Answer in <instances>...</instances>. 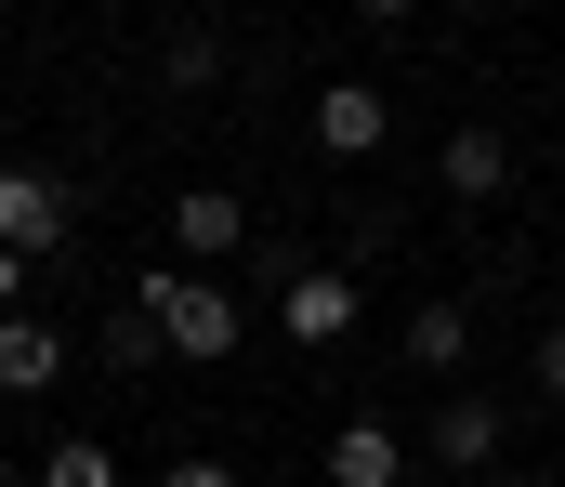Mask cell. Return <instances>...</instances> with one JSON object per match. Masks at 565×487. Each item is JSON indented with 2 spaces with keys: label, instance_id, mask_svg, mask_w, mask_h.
Returning a JSON list of instances; mask_svg holds the SVG:
<instances>
[{
  "label": "cell",
  "instance_id": "cell-1",
  "mask_svg": "<svg viewBox=\"0 0 565 487\" xmlns=\"http://www.w3.org/2000/svg\"><path fill=\"white\" fill-rule=\"evenodd\" d=\"M132 304L158 317V342H171V356H198V369H224V356L250 342V304H237L224 277H184V264H145Z\"/></svg>",
  "mask_w": 565,
  "mask_h": 487
},
{
  "label": "cell",
  "instance_id": "cell-2",
  "mask_svg": "<svg viewBox=\"0 0 565 487\" xmlns=\"http://www.w3.org/2000/svg\"><path fill=\"white\" fill-rule=\"evenodd\" d=\"M355 317H369V304H355V264H289V277H277V329L302 342V356L355 342Z\"/></svg>",
  "mask_w": 565,
  "mask_h": 487
},
{
  "label": "cell",
  "instance_id": "cell-3",
  "mask_svg": "<svg viewBox=\"0 0 565 487\" xmlns=\"http://www.w3.org/2000/svg\"><path fill=\"white\" fill-rule=\"evenodd\" d=\"M500 435H513V409H500V395H473V382H447V395H434V422H422V462H434V475H487V462H500Z\"/></svg>",
  "mask_w": 565,
  "mask_h": 487
},
{
  "label": "cell",
  "instance_id": "cell-4",
  "mask_svg": "<svg viewBox=\"0 0 565 487\" xmlns=\"http://www.w3.org/2000/svg\"><path fill=\"white\" fill-rule=\"evenodd\" d=\"M237 237H250V198H237V184H184V198H171V264H184V277H224Z\"/></svg>",
  "mask_w": 565,
  "mask_h": 487
},
{
  "label": "cell",
  "instance_id": "cell-5",
  "mask_svg": "<svg viewBox=\"0 0 565 487\" xmlns=\"http://www.w3.org/2000/svg\"><path fill=\"white\" fill-rule=\"evenodd\" d=\"M382 133H395L382 80H316V159H382Z\"/></svg>",
  "mask_w": 565,
  "mask_h": 487
},
{
  "label": "cell",
  "instance_id": "cell-6",
  "mask_svg": "<svg viewBox=\"0 0 565 487\" xmlns=\"http://www.w3.org/2000/svg\"><path fill=\"white\" fill-rule=\"evenodd\" d=\"M434 184H447L460 211H500V198H513V133H500V119H460L447 159H434Z\"/></svg>",
  "mask_w": 565,
  "mask_h": 487
},
{
  "label": "cell",
  "instance_id": "cell-7",
  "mask_svg": "<svg viewBox=\"0 0 565 487\" xmlns=\"http://www.w3.org/2000/svg\"><path fill=\"white\" fill-rule=\"evenodd\" d=\"M0 251H26V264L66 251V184L53 171H0Z\"/></svg>",
  "mask_w": 565,
  "mask_h": 487
},
{
  "label": "cell",
  "instance_id": "cell-8",
  "mask_svg": "<svg viewBox=\"0 0 565 487\" xmlns=\"http://www.w3.org/2000/svg\"><path fill=\"white\" fill-rule=\"evenodd\" d=\"M66 382V329L53 317H0V395L26 409V395H53Z\"/></svg>",
  "mask_w": 565,
  "mask_h": 487
},
{
  "label": "cell",
  "instance_id": "cell-9",
  "mask_svg": "<svg viewBox=\"0 0 565 487\" xmlns=\"http://www.w3.org/2000/svg\"><path fill=\"white\" fill-rule=\"evenodd\" d=\"M329 487H408V435L395 422H329Z\"/></svg>",
  "mask_w": 565,
  "mask_h": 487
},
{
  "label": "cell",
  "instance_id": "cell-10",
  "mask_svg": "<svg viewBox=\"0 0 565 487\" xmlns=\"http://www.w3.org/2000/svg\"><path fill=\"white\" fill-rule=\"evenodd\" d=\"M460 356H473V304H422L408 317V369L422 382H460Z\"/></svg>",
  "mask_w": 565,
  "mask_h": 487
},
{
  "label": "cell",
  "instance_id": "cell-11",
  "mask_svg": "<svg viewBox=\"0 0 565 487\" xmlns=\"http://www.w3.org/2000/svg\"><path fill=\"white\" fill-rule=\"evenodd\" d=\"M40 487H132V475H119L106 435H53V448H40Z\"/></svg>",
  "mask_w": 565,
  "mask_h": 487
},
{
  "label": "cell",
  "instance_id": "cell-12",
  "mask_svg": "<svg viewBox=\"0 0 565 487\" xmlns=\"http://www.w3.org/2000/svg\"><path fill=\"white\" fill-rule=\"evenodd\" d=\"M93 342H106V382H132V369H158V356H171L145 304H132V317H106V329H93Z\"/></svg>",
  "mask_w": 565,
  "mask_h": 487
},
{
  "label": "cell",
  "instance_id": "cell-13",
  "mask_svg": "<svg viewBox=\"0 0 565 487\" xmlns=\"http://www.w3.org/2000/svg\"><path fill=\"white\" fill-rule=\"evenodd\" d=\"M158 66H171L184 93H198V80H224V27H171V40H158Z\"/></svg>",
  "mask_w": 565,
  "mask_h": 487
},
{
  "label": "cell",
  "instance_id": "cell-14",
  "mask_svg": "<svg viewBox=\"0 0 565 487\" xmlns=\"http://www.w3.org/2000/svg\"><path fill=\"white\" fill-rule=\"evenodd\" d=\"M158 487H237V462H211V448H184V462H158Z\"/></svg>",
  "mask_w": 565,
  "mask_h": 487
},
{
  "label": "cell",
  "instance_id": "cell-15",
  "mask_svg": "<svg viewBox=\"0 0 565 487\" xmlns=\"http://www.w3.org/2000/svg\"><path fill=\"white\" fill-rule=\"evenodd\" d=\"M526 369H540V395H565V317L540 329V342H526Z\"/></svg>",
  "mask_w": 565,
  "mask_h": 487
},
{
  "label": "cell",
  "instance_id": "cell-16",
  "mask_svg": "<svg viewBox=\"0 0 565 487\" xmlns=\"http://www.w3.org/2000/svg\"><path fill=\"white\" fill-rule=\"evenodd\" d=\"M26 277H40V264H26V251H0V317H26Z\"/></svg>",
  "mask_w": 565,
  "mask_h": 487
}]
</instances>
